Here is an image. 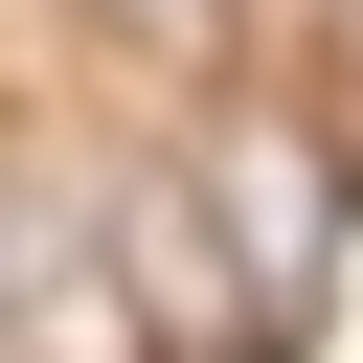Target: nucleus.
<instances>
[{"label":"nucleus","mask_w":363,"mask_h":363,"mask_svg":"<svg viewBox=\"0 0 363 363\" xmlns=\"http://www.w3.org/2000/svg\"><path fill=\"white\" fill-rule=\"evenodd\" d=\"M91 45H159V68H227L250 0H91Z\"/></svg>","instance_id":"f03ea898"},{"label":"nucleus","mask_w":363,"mask_h":363,"mask_svg":"<svg viewBox=\"0 0 363 363\" xmlns=\"http://www.w3.org/2000/svg\"><path fill=\"white\" fill-rule=\"evenodd\" d=\"M182 204L227 227L250 318H295V295L340 272V159H318V136H204V159H182Z\"/></svg>","instance_id":"f257e3e1"}]
</instances>
